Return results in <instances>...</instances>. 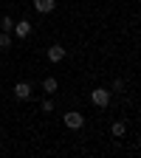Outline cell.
I'll use <instances>...</instances> for the list:
<instances>
[{"mask_svg": "<svg viewBox=\"0 0 141 158\" xmlns=\"http://www.w3.org/2000/svg\"><path fill=\"white\" fill-rule=\"evenodd\" d=\"M110 133H113L116 138H122V135L127 133V124L122 122V118H118V122H113V127H110Z\"/></svg>", "mask_w": 141, "mask_h": 158, "instance_id": "ba28073f", "label": "cell"}, {"mask_svg": "<svg viewBox=\"0 0 141 158\" xmlns=\"http://www.w3.org/2000/svg\"><path fill=\"white\" fill-rule=\"evenodd\" d=\"M113 90L118 93V90H124V82H122V79H116V82H113Z\"/></svg>", "mask_w": 141, "mask_h": 158, "instance_id": "7c38bea8", "label": "cell"}, {"mask_svg": "<svg viewBox=\"0 0 141 158\" xmlns=\"http://www.w3.org/2000/svg\"><path fill=\"white\" fill-rule=\"evenodd\" d=\"M11 31H14V37H20V40H26V37L31 34V23H28V20H17Z\"/></svg>", "mask_w": 141, "mask_h": 158, "instance_id": "3957f363", "label": "cell"}, {"mask_svg": "<svg viewBox=\"0 0 141 158\" xmlns=\"http://www.w3.org/2000/svg\"><path fill=\"white\" fill-rule=\"evenodd\" d=\"M14 96L20 99V102L31 99V85H28V82H17V85H14Z\"/></svg>", "mask_w": 141, "mask_h": 158, "instance_id": "5b68a950", "label": "cell"}, {"mask_svg": "<svg viewBox=\"0 0 141 158\" xmlns=\"http://www.w3.org/2000/svg\"><path fill=\"white\" fill-rule=\"evenodd\" d=\"M9 48H11V34L0 31V51H9Z\"/></svg>", "mask_w": 141, "mask_h": 158, "instance_id": "9c48e42d", "label": "cell"}, {"mask_svg": "<svg viewBox=\"0 0 141 158\" xmlns=\"http://www.w3.org/2000/svg\"><path fill=\"white\" fill-rule=\"evenodd\" d=\"M11 28H14V20L11 17H3V20H0V31H9L11 34Z\"/></svg>", "mask_w": 141, "mask_h": 158, "instance_id": "30bf717a", "label": "cell"}, {"mask_svg": "<svg viewBox=\"0 0 141 158\" xmlns=\"http://www.w3.org/2000/svg\"><path fill=\"white\" fill-rule=\"evenodd\" d=\"M39 107H43V113H51V110H54V99H51V96L43 99V105H39Z\"/></svg>", "mask_w": 141, "mask_h": 158, "instance_id": "8fae6325", "label": "cell"}, {"mask_svg": "<svg viewBox=\"0 0 141 158\" xmlns=\"http://www.w3.org/2000/svg\"><path fill=\"white\" fill-rule=\"evenodd\" d=\"M56 88H59V85H56V76H45V79H43V90H45L48 96H54Z\"/></svg>", "mask_w": 141, "mask_h": 158, "instance_id": "52a82bcc", "label": "cell"}, {"mask_svg": "<svg viewBox=\"0 0 141 158\" xmlns=\"http://www.w3.org/2000/svg\"><path fill=\"white\" fill-rule=\"evenodd\" d=\"M62 122H65V127H71V130H82V127H85V116L79 113V110H68V113L62 116Z\"/></svg>", "mask_w": 141, "mask_h": 158, "instance_id": "6da1fadb", "label": "cell"}, {"mask_svg": "<svg viewBox=\"0 0 141 158\" xmlns=\"http://www.w3.org/2000/svg\"><path fill=\"white\" fill-rule=\"evenodd\" d=\"M45 56H48V62H62V59H65V48L62 45H51L45 51Z\"/></svg>", "mask_w": 141, "mask_h": 158, "instance_id": "277c9868", "label": "cell"}, {"mask_svg": "<svg viewBox=\"0 0 141 158\" xmlns=\"http://www.w3.org/2000/svg\"><path fill=\"white\" fill-rule=\"evenodd\" d=\"M34 9H37L39 14H51V11L56 9V0H34Z\"/></svg>", "mask_w": 141, "mask_h": 158, "instance_id": "8992f818", "label": "cell"}, {"mask_svg": "<svg viewBox=\"0 0 141 158\" xmlns=\"http://www.w3.org/2000/svg\"><path fill=\"white\" fill-rule=\"evenodd\" d=\"M110 96H113V93H110L107 88H96V90L90 93V102H93L96 107H102V110H105V107L110 105Z\"/></svg>", "mask_w": 141, "mask_h": 158, "instance_id": "7a4b0ae2", "label": "cell"}]
</instances>
